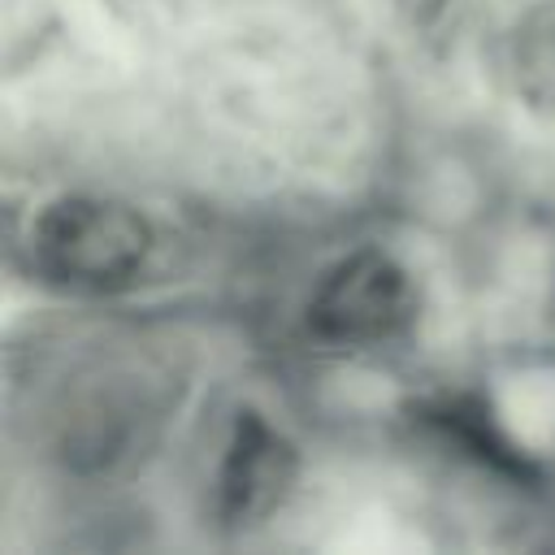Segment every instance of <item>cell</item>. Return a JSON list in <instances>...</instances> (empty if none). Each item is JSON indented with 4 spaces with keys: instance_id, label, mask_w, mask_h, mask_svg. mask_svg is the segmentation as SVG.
<instances>
[{
    "instance_id": "cell-1",
    "label": "cell",
    "mask_w": 555,
    "mask_h": 555,
    "mask_svg": "<svg viewBox=\"0 0 555 555\" xmlns=\"http://www.w3.org/2000/svg\"><path fill=\"white\" fill-rule=\"evenodd\" d=\"M152 247V221L113 195H61L35 212L26 234L30 273L74 295H113L134 286Z\"/></svg>"
},
{
    "instance_id": "cell-2",
    "label": "cell",
    "mask_w": 555,
    "mask_h": 555,
    "mask_svg": "<svg viewBox=\"0 0 555 555\" xmlns=\"http://www.w3.org/2000/svg\"><path fill=\"white\" fill-rule=\"evenodd\" d=\"M416 317V273L382 247H360L330 264L308 299V334L338 351L390 347L412 334Z\"/></svg>"
},
{
    "instance_id": "cell-3",
    "label": "cell",
    "mask_w": 555,
    "mask_h": 555,
    "mask_svg": "<svg viewBox=\"0 0 555 555\" xmlns=\"http://www.w3.org/2000/svg\"><path fill=\"white\" fill-rule=\"evenodd\" d=\"M299 481L295 442L256 408H243L230 425L217 464V516L230 529L264 525Z\"/></svg>"
},
{
    "instance_id": "cell-4",
    "label": "cell",
    "mask_w": 555,
    "mask_h": 555,
    "mask_svg": "<svg viewBox=\"0 0 555 555\" xmlns=\"http://www.w3.org/2000/svg\"><path fill=\"white\" fill-rule=\"evenodd\" d=\"M412 425L434 438L442 451L460 455L477 473L512 486V490H538L542 468L525 447L507 434V425L490 412V403L473 390H438L412 403Z\"/></svg>"
},
{
    "instance_id": "cell-5",
    "label": "cell",
    "mask_w": 555,
    "mask_h": 555,
    "mask_svg": "<svg viewBox=\"0 0 555 555\" xmlns=\"http://www.w3.org/2000/svg\"><path fill=\"white\" fill-rule=\"evenodd\" d=\"M507 74L529 108L555 117V0L533 4L516 22L507 43Z\"/></svg>"
}]
</instances>
